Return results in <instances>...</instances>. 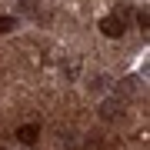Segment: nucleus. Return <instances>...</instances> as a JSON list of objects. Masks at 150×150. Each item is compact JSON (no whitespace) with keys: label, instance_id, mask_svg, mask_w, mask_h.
<instances>
[{"label":"nucleus","instance_id":"nucleus-2","mask_svg":"<svg viewBox=\"0 0 150 150\" xmlns=\"http://www.w3.org/2000/svg\"><path fill=\"white\" fill-rule=\"evenodd\" d=\"M37 137H40V130L33 127V123H23V127L17 130V140H20V144H27V147L37 144Z\"/></svg>","mask_w":150,"mask_h":150},{"label":"nucleus","instance_id":"nucleus-1","mask_svg":"<svg viewBox=\"0 0 150 150\" xmlns=\"http://www.w3.org/2000/svg\"><path fill=\"white\" fill-rule=\"evenodd\" d=\"M100 30L107 33V37H123V20H120V17H103Z\"/></svg>","mask_w":150,"mask_h":150},{"label":"nucleus","instance_id":"nucleus-4","mask_svg":"<svg viewBox=\"0 0 150 150\" xmlns=\"http://www.w3.org/2000/svg\"><path fill=\"white\" fill-rule=\"evenodd\" d=\"M137 27H140V30H147V27H150V17H147V10H137Z\"/></svg>","mask_w":150,"mask_h":150},{"label":"nucleus","instance_id":"nucleus-5","mask_svg":"<svg viewBox=\"0 0 150 150\" xmlns=\"http://www.w3.org/2000/svg\"><path fill=\"white\" fill-rule=\"evenodd\" d=\"M13 30V17H0V33H10Z\"/></svg>","mask_w":150,"mask_h":150},{"label":"nucleus","instance_id":"nucleus-3","mask_svg":"<svg viewBox=\"0 0 150 150\" xmlns=\"http://www.w3.org/2000/svg\"><path fill=\"white\" fill-rule=\"evenodd\" d=\"M100 117L103 120H117V117H123V107H120L117 100H103L100 103Z\"/></svg>","mask_w":150,"mask_h":150}]
</instances>
